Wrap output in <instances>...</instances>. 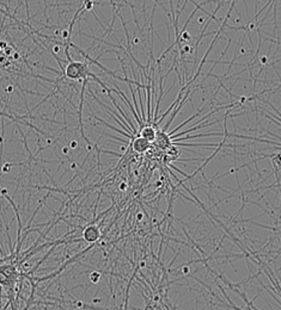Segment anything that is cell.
Returning <instances> with one entry per match:
<instances>
[{
    "label": "cell",
    "instance_id": "cell-1",
    "mask_svg": "<svg viewBox=\"0 0 281 310\" xmlns=\"http://www.w3.org/2000/svg\"><path fill=\"white\" fill-rule=\"evenodd\" d=\"M63 75L71 80H80V79H89L91 72L89 70V66L85 62L73 61L69 60L67 66L62 69Z\"/></svg>",
    "mask_w": 281,
    "mask_h": 310
},
{
    "label": "cell",
    "instance_id": "cell-7",
    "mask_svg": "<svg viewBox=\"0 0 281 310\" xmlns=\"http://www.w3.org/2000/svg\"><path fill=\"white\" fill-rule=\"evenodd\" d=\"M62 154H68V147H63L62 148Z\"/></svg>",
    "mask_w": 281,
    "mask_h": 310
},
{
    "label": "cell",
    "instance_id": "cell-4",
    "mask_svg": "<svg viewBox=\"0 0 281 310\" xmlns=\"http://www.w3.org/2000/svg\"><path fill=\"white\" fill-rule=\"evenodd\" d=\"M138 135H140L141 137L146 138L148 142H153V141H156L157 138L156 128L153 125H144L138 131Z\"/></svg>",
    "mask_w": 281,
    "mask_h": 310
},
{
    "label": "cell",
    "instance_id": "cell-2",
    "mask_svg": "<svg viewBox=\"0 0 281 310\" xmlns=\"http://www.w3.org/2000/svg\"><path fill=\"white\" fill-rule=\"evenodd\" d=\"M83 239L86 242L94 245V242H97L101 239V230H99V228L96 224H89L84 229V231H83Z\"/></svg>",
    "mask_w": 281,
    "mask_h": 310
},
{
    "label": "cell",
    "instance_id": "cell-8",
    "mask_svg": "<svg viewBox=\"0 0 281 310\" xmlns=\"http://www.w3.org/2000/svg\"><path fill=\"white\" fill-rule=\"evenodd\" d=\"M136 218L139 219V221H141V218H142V215L141 214H139V215H136Z\"/></svg>",
    "mask_w": 281,
    "mask_h": 310
},
{
    "label": "cell",
    "instance_id": "cell-6",
    "mask_svg": "<svg viewBox=\"0 0 281 310\" xmlns=\"http://www.w3.org/2000/svg\"><path fill=\"white\" fill-rule=\"evenodd\" d=\"M78 147V142L77 141H72L71 143H69V146H68V148H71V149H74V148H77Z\"/></svg>",
    "mask_w": 281,
    "mask_h": 310
},
{
    "label": "cell",
    "instance_id": "cell-3",
    "mask_svg": "<svg viewBox=\"0 0 281 310\" xmlns=\"http://www.w3.org/2000/svg\"><path fill=\"white\" fill-rule=\"evenodd\" d=\"M151 142H148L146 138L141 137L140 135H136L132 141H130V147L135 153H145L148 148Z\"/></svg>",
    "mask_w": 281,
    "mask_h": 310
},
{
    "label": "cell",
    "instance_id": "cell-5",
    "mask_svg": "<svg viewBox=\"0 0 281 310\" xmlns=\"http://www.w3.org/2000/svg\"><path fill=\"white\" fill-rule=\"evenodd\" d=\"M99 279H101V274H99V272H92L91 274H90V280H91V283H94V284H96V283H98L99 281Z\"/></svg>",
    "mask_w": 281,
    "mask_h": 310
}]
</instances>
